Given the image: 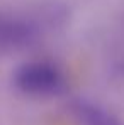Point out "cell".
Here are the masks:
<instances>
[{
	"label": "cell",
	"mask_w": 124,
	"mask_h": 125,
	"mask_svg": "<svg viewBox=\"0 0 124 125\" xmlns=\"http://www.w3.org/2000/svg\"><path fill=\"white\" fill-rule=\"evenodd\" d=\"M70 113L78 125H121L114 113L88 100L71 102Z\"/></svg>",
	"instance_id": "3957f363"
},
{
	"label": "cell",
	"mask_w": 124,
	"mask_h": 125,
	"mask_svg": "<svg viewBox=\"0 0 124 125\" xmlns=\"http://www.w3.org/2000/svg\"><path fill=\"white\" fill-rule=\"evenodd\" d=\"M14 86L22 95L32 98H51L61 95L66 88L63 71L49 61H26L12 74Z\"/></svg>",
	"instance_id": "6da1fadb"
},
{
	"label": "cell",
	"mask_w": 124,
	"mask_h": 125,
	"mask_svg": "<svg viewBox=\"0 0 124 125\" xmlns=\"http://www.w3.org/2000/svg\"><path fill=\"white\" fill-rule=\"evenodd\" d=\"M39 37V25L31 17L22 14L0 10V51H22L36 44Z\"/></svg>",
	"instance_id": "7a4b0ae2"
}]
</instances>
